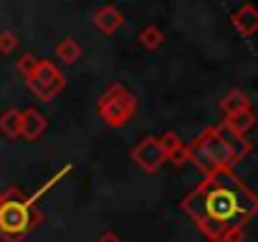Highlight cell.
Masks as SVG:
<instances>
[{
    "mask_svg": "<svg viewBox=\"0 0 258 242\" xmlns=\"http://www.w3.org/2000/svg\"><path fill=\"white\" fill-rule=\"evenodd\" d=\"M182 212L210 242H240L258 212V194L233 172L220 169L182 199Z\"/></svg>",
    "mask_w": 258,
    "mask_h": 242,
    "instance_id": "obj_1",
    "label": "cell"
},
{
    "mask_svg": "<svg viewBox=\"0 0 258 242\" xmlns=\"http://www.w3.org/2000/svg\"><path fill=\"white\" fill-rule=\"evenodd\" d=\"M250 149H253L250 139L233 137L223 127H210L187 144L190 164H195L203 172V177L220 169H233L238 162H243L250 154Z\"/></svg>",
    "mask_w": 258,
    "mask_h": 242,
    "instance_id": "obj_2",
    "label": "cell"
},
{
    "mask_svg": "<svg viewBox=\"0 0 258 242\" xmlns=\"http://www.w3.org/2000/svg\"><path fill=\"white\" fill-rule=\"evenodd\" d=\"M41 219L43 214L36 209V202L26 197L21 187L11 184L0 189V237L6 242H23Z\"/></svg>",
    "mask_w": 258,
    "mask_h": 242,
    "instance_id": "obj_3",
    "label": "cell"
},
{
    "mask_svg": "<svg viewBox=\"0 0 258 242\" xmlns=\"http://www.w3.org/2000/svg\"><path fill=\"white\" fill-rule=\"evenodd\" d=\"M137 108H140L137 96L129 91L124 83H111V86L101 93V98H99V103H96L99 118L104 121L109 129L124 127L129 118H135Z\"/></svg>",
    "mask_w": 258,
    "mask_h": 242,
    "instance_id": "obj_4",
    "label": "cell"
},
{
    "mask_svg": "<svg viewBox=\"0 0 258 242\" xmlns=\"http://www.w3.org/2000/svg\"><path fill=\"white\" fill-rule=\"evenodd\" d=\"M28 81V91L38 98V101H53L63 88H66V76L63 71L53 63V61H38L33 73L26 78Z\"/></svg>",
    "mask_w": 258,
    "mask_h": 242,
    "instance_id": "obj_5",
    "label": "cell"
},
{
    "mask_svg": "<svg viewBox=\"0 0 258 242\" xmlns=\"http://www.w3.org/2000/svg\"><path fill=\"white\" fill-rule=\"evenodd\" d=\"M132 162L137 167H142L147 174H157L160 167L167 162V154H165V149H162V144H160L157 137H145L132 149Z\"/></svg>",
    "mask_w": 258,
    "mask_h": 242,
    "instance_id": "obj_6",
    "label": "cell"
},
{
    "mask_svg": "<svg viewBox=\"0 0 258 242\" xmlns=\"http://www.w3.org/2000/svg\"><path fill=\"white\" fill-rule=\"evenodd\" d=\"M48 121L38 108H23L21 111V139L26 142H36L46 134Z\"/></svg>",
    "mask_w": 258,
    "mask_h": 242,
    "instance_id": "obj_7",
    "label": "cell"
},
{
    "mask_svg": "<svg viewBox=\"0 0 258 242\" xmlns=\"http://www.w3.org/2000/svg\"><path fill=\"white\" fill-rule=\"evenodd\" d=\"M94 26L101 31V33H106V36H114L121 26H124V13L116 8V6H101L96 13H94Z\"/></svg>",
    "mask_w": 258,
    "mask_h": 242,
    "instance_id": "obj_8",
    "label": "cell"
},
{
    "mask_svg": "<svg viewBox=\"0 0 258 242\" xmlns=\"http://www.w3.org/2000/svg\"><path fill=\"white\" fill-rule=\"evenodd\" d=\"M230 23H233V28H235L240 36L250 38V36H255V31H258V11H255L250 3H245V6H240V8L230 16Z\"/></svg>",
    "mask_w": 258,
    "mask_h": 242,
    "instance_id": "obj_9",
    "label": "cell"
},
{
    "mask_svg": "<svg viewBox=\"0 0 258 242\" xmlns=\"http://www.w3.org/2000/svg\"><path fill=\"white\" fill-rule=\"evenodd\" d=\"M157 139H160V144H162V149H165V154H167V162H172V164H177V167H182V164L190 162L187 144H182V139H180L175 132H165V134L157 137Z\"/></svg>",
    "mask_w": 258,
    "mask_h": 242,
    "instance_id": "obj_10",
    "label": "cell"
},
{
    "mask_svg": "<svg viewBox=\"0 0 258 242\" xmlns=\"http://www.w3.org/2000/svg\"><path fill=\"white\" fill-rule=\"evenodd\" d=\"M255 124V113L253 108H245V111H238V113H230L223 118V129L233 137H245Z\"/></svg>",
    "mask_w": 258,
    "mask_h": 242,
    "instance_id": "obj_11",
    "label": "cell"
},
{
    "mask_svg": "<svg viewBox=\"0 0 258 242\" xmlns=\"http://www.w3.org/2000/svg\"><path fill=\"white\" fill-rule=\"evenodd\" d=\"M245 108H250V98H248V93L240 91V88H233V91H228V93L220 98V111H223L225 116L238 113V111H245Z\"/></svg>",
    "mask_w": 258,
    "mask_h": 242,
    "instance_id": "obj_12",
    "label": "cell"
},
{
    "mask_svg": "<svg viewBox=\"0 0 258 242\" xmlns=\"http://www.w3.org/2000/svg\"><path fill=\"white\" fill-rule=\"evenodd\" d=\"M0 132L8 139H21V108H8L0 113Z\"/></svg>",
    "mask_w": 258,
    "mask_h": 242,
    "instance_id": "obj_13",
    "label": "cell"
},
{
    "mask_svg": "<svg viewBox=\"0 0 258 242\" xmlns=\"http://www.w3.org/2000/svg\"><path fill=\"white\" fill-rule=\"evenodd\" d=\"M84 56V48H81V43L76 41V38H63L58 46H56V58L61 61V63H76L79 58Z\"/></svg>",
    "mask_w": 258,
    "mask_h": 242,
    "instance_id": "obj_14",
    "label": "cell"
},
{
    "mask_svg": "<svg viewBox=\"0 0 258 242\" xmlns=\"http://www.w3.org/2000/svg\"><path fill=\"white\" fill-rule=\"evenodd\" d=\"M162 41H165V36H162V31H160L155 23H150V26H145V28L140 31V43H142L147 51H157V48L162 46Z\"/></svg>",
    "mask_w": 258,
    "mask_h": 242,
    "instance_id": "obj_15",
    "label": "cell"
},
{
    "mask_svg": "<svg viewBox=\"0 0 258 242\" xmlns=\"http://www.w3.org/2000/svg\"><path fill=\"white\" fill-rule=\"evenodd\" d=\"M16 48H18V36L13 31H0V53L11 56Z\"/></svg>",
    "mask_w": 258,
    "mask_h": 242,
    "instance_id": "obj_16",
    "label": "cell"
},
{
    "mask_svg": "<svg viewBox=\"0 0 258 242\" xmlns=\"http://www.w3.org/2000/svg\"><path fill=\"white\" fill-rule=\"evenodd\" d=\"M36 63H38V58H36L33 53H23V56L18 58V63H16V71H18V73H21L23 78H28V76L33 73Z\"/></svg>",
    "mask_w": 258,
    "mask_h": 242,
    "instance_id": "obj_17",
    "label": "cell"
},
{
    "mask_svg": "<svg viewBox=\"0 0 258 242\" xmlns=\"http://www.w3.org/2000/svg\"><path fill=\"white\" fill-rule=\"evenodd\" d=\"M96 242H124V239H121V237H119L116 232H111V229H106V232H104V234H101V237H99Z\"/></svg>",
    "mask_w": 258,
    "mask_h": 242,
    "instance_id": "obj_18",
    "label": "cell"
}]
</instances>
